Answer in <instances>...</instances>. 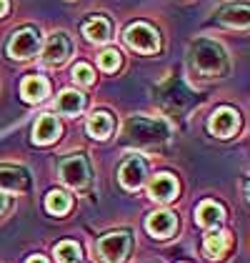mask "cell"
Segmentation results:
<instances>
[{"instance_id":"obj_1","label":"cell","mask_w":250,"mask_h":263,"mask_svg":"<svg viewBox=\"0 0 250 263\" xmlns=\"http://www.w3.org/2000/svg\"><path fill=\"white\" fill-rule=\"evenodd\" d=\"M190 68L200 76V78H223L228 76V53L220 43L208 41V38H198L190 45Z\"/></svg>"},{"instance_id":"obj_2","label":"cell","mask_w":250,"mask_h":263,"mask_svg":"<svg viewBox=\"0 0 250 263\" xmlns=\"http://www.w3.org/2000/svg\"><path fill=\"white\" fill-rule=\"evenodd\" d=\"M170 128L163 121H153V118H143L135 116L125 123L123 130V143L125 145H135V148H153L168 141Z\"/></svg>"},{"instance_id":"obj_3","label":"cell","mask_w":250,"mask_h":263,"mask_svg":"<svg viewBox=\"0 0 250 263\" xmlns=\"http://www.w3.org/2000/svg\"><path fill=\"white\" fill-rule=\"evenodd\" d=\"M125 43L128 48H133L135 53H158L160 50V38H158V30L148 23H133L128 30H125Z\"/></svg>"},{"instance_id":"obj_4","label":"cell","mask_w":250,"mask_h":263,"mask_svg":"<svg viewBox=\"0 0 250 263\" xmlns=\"http://www.w3.org/2000/svg\"><path fill=\"white\" fill-rule=\"evenodd\" d=\"M5 50H8V55L13 61H30L40 50V33L33 30V28H23L18 33H13V38L8 41Z\"/></svg>"},{"instance_id":"obj_5","label":"cell","mask_w":250,"mask_h":263,"mask_svg":"<svg viewBox=\"0 0 250 263\" xmlns=\"http://www.w3.org/2000/svg\"><path fill=\"white\" fill-rule=\"evenodd\" d=\"M130 243L133 241H130L128 231H113V233H105L98 241V253L105 263H123L130 251Z\"/></svg>"},{"instance_id":"obj_6","label":"cell","mask_w":250,"mask_h":263,"mask_svg":"<svg viewBox=\"0 0 250 263\" xmlns=\"http://www.w3.org/2000/svg\"><path fill=\"white\" fill-rule=\"evenodd\" d=\"M60 178L70 188H85L90 181V168L83 156H70L60 163Z\"/></svg>"},{"instance_id":"obj_7","label":"cell","mask_w":250,"mask_h":263,"mask_svg":"<svg viewBox=\"0 0 250 263\" xmlns=\"http://www.w3.org/2000/svg\"><path fill=\"white\" fill-rule=\"evenodd\" d=\"M238 128H240V116H238V110H233L228 105L218 108L208 121V130L213 136H218V138H230V136H235Z\"/></svg>"},{"instance_id":"obj_8","label":"cell","mask_w":250,"mask_h":263,"mask_svg":"<svg viewBox=\"0 0 250 263\" xmlns=\"http://www.w3.org/2000/svg\"><path fill=\"white\" fill-rule=\"evenodd\" d=\"M70 50H73L70 38L65 33H53L48 38V43H45V48H43V63L50 65V68H58V65H62L68 61Z\"/></svg>"},{"instance_id":"obj_9","label":"cell","mask_w":250,"mask_h":263,"mask_svg":"<svg viewBox=\"0 0 250 263\" xmlns=\"http://www.w3.org/2000/svg\"><path fill=\"white\" fill-rule=\"evenodd\" d=\"M160 101L165 103L170 110H178V113H180L183 105L187 108V105L193 103V93H190L180 81H168L160 85Z\"/></svg>"},{"instance_id":"obj_10","label":"cell","mask_w":250,"mask_h":263,"mask_svg":"<svg viewBox=\"0 0 250 263\" xmlns=\"http://www.w3.org/2000/svg\"><path fill=\"white\" fill-rule=\"evenodd\" d=\"M145 228L153 238H170L175 233V228H178V218L170 211H155V213L148 216Z\"/></svg>"},{"instance_id":"obj_11","label":"cell","mask_w":250,"mask_h":263,"mask_svg":"<svg viewBox=\"0 0 250 263\" xmlns=\"http://www.w3.org/2000/svg\"><path fill=\"white\" fill-rule=\"evenodd\" d=\"M148 196L158 203L173 201V198H178V181L170 173H158L148 185Z\"/></svg>"},{"instance_id":"obj_12","label":"cell","mask_w":250,"mask_h":263,"mask_svg":"<svg viewBox=\"0 0 250 263\" xmlns=\"http://www.w3.org/2000/svg\"><path fill=\"white\" fill-rule=\"evenodd\" d=\"M120 183L128 191H138L143 183H145V161L143 158H128L120 165Z\"/></svg>"},{"instance_id":"obj_13","label":"cell","mask_w":250,"mask_h":263,"mask_svg":"<svg viewBox=\"0 0 250 263\" xmlns=\"http://www.w3.org/2000/svg\"><path fill=\"white\" fill-rule=\"evenodd\" d=\"M58 138H60V121L50 113H43L35 123V128H33V141L45 145V143H53Z\"/></svg>"},{"instance_id":"obj_14","label":"cell","mask_w":250,"mask_h":263,"mask_svg":"<svg viewBox=\"0 0 250 263\" xmlns=\"http://www.w3.org/2000/svg\"><path fill=\"white\" fill-rule=\"evenodd\" d=\"M48 93H50V85H48V81H45L43 76H28V78H23L20 96L28 103L45 101V98H48Z\"/></svg>"},{"instance_id":"obj_15","label":"cell","mask_w":250,"mask_h":263,"mask_svg":"<svg viewBox=\"0 0 250 263\" xmlns=\"http://www.w3.org/2000/svg\"><path fill=\"white\" fill-rule=\"evenodd\" d=\"M230 248V233L228 231H210L203 241V251L210 261H220Z\"/></svg>"},{"instance_id":"obj_16","label":"cell","mask_w":250,"mask_h":263,"mask_svg":"<svg viewBox=\"0 0 250 263\" xmlns=\"http://www.w3.org/2000/svg\"><path fill=\"white\" fill-rule=\"evenodd\" d=\"M85 128H88V136H90V138L105 141V138L113 133V118H110L105 110H95V113H90V116H88Z\"/></svg>"},{"instance_id":"obj_17","label":"cell","mask_w":250,"mask_h":263,"mask_svg":"<svg viewBox=\"0 0 250 263\" xmlns=\"http://www.w3.org/2000/svg\"><path fill=\"white\" fill-rule=\"evenodd\" d=\"M223 218H225V211H223L220 203L215 201H203L198 205V211H195V221L200 223L203 228H215Z\"/></svg>"},{"instance_id":"obj_18","label":"cell","mask_w":250,"mask_h":263,"mask_svg":"<svg viewBox=\"0 0 250 263\" xmlns=\"http://www.w3.org/2000/svg\"><path fill=\"white\" fill-rule=\"evenodd\" d=\"M218 21L228 28H240L245 30L248 28V5L245 3H238V5H225L220 13H218Z\"/></svg>"},{"instance_id":"obj_19","label":"cell","mask_w":250,"mask_h":263,"mask_svg":"<svg viewBox=\"0 0 250 263\" xmlns=\"http://www.w3.org/2000/svg\"><path fill=\"white\" fill-rule=\"evenodd\" d=\"M28 173L23 168H15V165H0V188L5 191H23L28 188Z\"/></svg>"},{"instance_id":"obj_20","label":"cell","mask_w":250,"mask_h":263,"mask_svg":"<svg viewBox=\"0 0 250 263\" xmlns=\"http://www.w3.org/2000/svg\"><path fill=\"white\" fill-rule=\"evenodd\" d=\"M83 35L88 43L103 45V43L110 41V21L108 18H90L83 25Z\"/></svg>"},{"instance_id":"obj_21","label":"cell","mask_w":250,"mask_h":263,"mask_svg":"<svg viewBox=\"0 0 250 263\" xmlns=\"http://www.w3.org/2000/svg\"><path fill=\"white\" fill-rule=\"evenodd\" d=\"M85 108V96L78 93V90H62L58 96V103H55V110L62 113V116H78Z\"/></svg>"},{"instance_id":"obj_22","label":"cell","mask_w":250,"mask_h":263,"mask_svg":"<svg viewBox=\"0 0 250 263\" xmlns=\"http://www.w3.org/2000/svg\"><path fill=\"white\" fill-rule=\"evenodd\" d=\"M68 208H70V196L65 193V191H50L48 196H45V211L48 213H53V216H62V213H68Z\"/></svg>"},{"instance_id":"obj_23","label":"cell","mask_w":250,"mask_h":263,"mask_svg":"<svg viewBox=\"0 0 250 263\" xmlns=\"http://www.w3.org/2000/svg\"><path fill=\"white\" fill-rule=\"evenodd\" d=\"M55 258L58 263H83L80 256V246L75 241H62L55 246Z\"/></svg>"},{"instance_id":"obj_24","label":"cell","mask_w":250,"mask_h":263,"mask_svg":"<svg viewBox=\"0 0 250 263\" xmlns=\"http://www.w3.org/2000/svg\"><path fill=\"white\" fill-rule=\"evenodd\" d=\"M98 65L103 68L105 73H115V70L120 68V53H118L115 48H108V50H103V53H100Z\"/></svg>"},{"instance_id":"obj_25","label":"cell","mask_w":250,"mask_h":263,"mask_svg":"<svg viewBox=\"0 0 250 263\" xmlns=\"http://www.w3.org/2000/svg\"><path fill=\"white\" fill-rule=\"evenodd\" d=\"M73 81L78 83V85H93L95 83V73H93V68L88 65V63H75L73 65Z\"/></svg>"},{"instance_id":"obj_26","label":"cell","mask_w":250,"mask_h":263,"mask_svg":"<svg viewBox=\"0 0 250 263\" xmlns=\"http://www.w3.org/2000/svg\"><path fill=\"white\" fill-rule=\"evenodd\" d=\"M8 208H10V198H8V196H5V193L0 191V216H3V213H5Z\"/></svg>"},{"instance_id":"obj_27","label":"cell","mask_w":250,"mask_h":263,"mask_svg":"<svg viewBox=\"0 0 250 263\" xmlns=\"http://www.w3.org/2000/svg\"><path fill=\"white\" fill-rule=\"evenodd\" d=\"M8 8H10V3H8V0H0V18L8 15Z\"/></svg>"},{"instance_id":"obj_28","label":"cell","mask_w":250,"mask_h":263,"mask_svg":"<svg viewBox=\"0 0 250 263\" xmlns=\"http://www.w3.org/2000/svg\"><path fill=\"white\" fill-rule=\"evenodd\" d=\"M28 263H48L43 256H33V258H28Z\"/></svg>"}]
</instances>
